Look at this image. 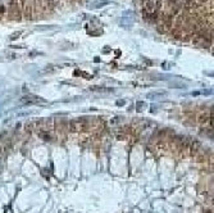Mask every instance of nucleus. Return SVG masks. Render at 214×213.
<instances>
[{
	"instance_id": "obj_1",
	"label": "nucleus",
	"mask_w": 214,
	"mask_h": 213,
	"mask_svg": "<svg viewBox=\"0 0 214 213\" xmlns=\"http://www.w3.org/2000/svg\"><path fill=\"white\" fill-rule=\"evenodd\" d=\"M23 103H27V104H35L37 102H44V99H40V98H36V96H25L22 99Z\"/></svg>"
},
{
	"instance_id": "obj_2",
	"label": "nucleus",
	"mask_w": 214,
	"mask_h": 213,
	"mask_svg": "<svg viewBox=\"0 0 214 213\" xmlns=\"http://www.w3.org/2000/svg\"><path fill=\"white\" fill-rule=\"evenodd\" d=\"M91 91H99V93H109V91H113V89H106V87H97V86H94V87H90Z\"/></svg>"
},
{
	"instance_id": "obj_3",
	"label": "nucleus",
	"mask_w": 214,
	"mask_h": 213,
	"mask_svg": "<svg viewBox=\"0 0 214 213\" xmlns=\"http://www.w3.org/2000/svg\"><path fill=\"white\" fill-rule=\"evenodd\" d=\"M81 127H82V125L78 121H72L71 122V130L72 131H78V130H81Z\"/></svg>"
},
{
	"instance_id": "obj_4",
	"label": "nucleus",
	"mask_w": 214,
	"mask_h": 213,
	"mask_svg": "<svg viewBox=\"0 0 214 213\" xmlns=\"http://www.w3.org/2000/svg\"><path fill=\"white\" fill-rule=\"evenodd\" d=\"M154 9H155V5H154V3H153V2H148V3L145 4V10H146V12L153 13V12H154Z\"/></svg>"
},
{
	"instance_id": "obj_5",
	"label": "nucleus",
	"mask_w": 214,
	"mask_h": 213,
	"mask_svg": "<svg viewBox=\"0 0 214 213\" xmlns=\"http://www.w3.org/2000/svg\"><path fill=\"white\" fill-rule=\"evenodd\" d=\"M211 116H213V113H211ZM211 116H209V114H206V113H202V114H200V117H199V121L201 122V123H204V122H206Z\"/></svg>"
},
{
	"instance_id": "obj_6",
	"label": "nucleus",
	"mask_w": 214,
	"mask_h": 213,
	"mask_svg": "<svg viewBox=\"0 0 214 213\" xmlns=\"http://www.w3.org/2000/svg\"><path fill=\"white\" fill-rule=\"evenodd\" d=\"M40 136L44 139V140H50V135H49V133H46V132H40Z\"/></svg>"
},
{
	"instance_id": "obj_7",
	"label": "nucleus",
	"mask_w": 214,
	"mask_h": 213,
	"mask_svg": "<svg viewBox=\"0 0 214 213\" xmlns=\"http://www.w3.org/2000/svg\"><path fill=\"white\" fill-rule=\"evenodd\" d=\"M185 7H186L187 9H190L191 7H192V0H187V2H186V4H185Z\"/></svg>"
},
{
	"instance_id": "obj_8",
	"label": "nucleus",
	"mask_w": 214,
	"mask_h": 213,
	"mask_svg": "<svg viewBox=\"0 0 214 213\" xmlns=\"http://www.w3.org/2000/svg\"><path fill=\"white\" fill-rule=\"evenodd\" d=\"M142 107H144V103H142V102H139V103H137V110H141Z\"/></svg>"
},
{
	"instance_id": "obj_9",
	"label": "nucleus",
	"mask_w": 214,
	"mask_h": 213,
	"mask_svg": "<svg viewBox=\"0 0 214 213\" xmlns=\"http://www.w3.org/2000/svg\"><path fill=\"white\" fill-rule=\"evenodd\" d=\"M125 104V100H118L117 102V105H123Z\"/></svg>"
}]
</instances>
